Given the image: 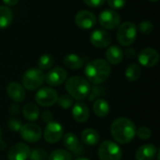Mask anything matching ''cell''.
Masks as SVG:
<instances>
[{"instance_id": "cell-1", "label": "cell", "mask_w": 160, "mask_h": 160, "mask_svg": "<svg viewBox=\"0 0 160 160\" xmlns=\"http://www.w3.org/2000/svg\"><path fill=\"white\" fill-rule=\"evenodd\" d=\"M136 131L135 124L127 117L115 119L111 126L112 137L119 144H127L132 142L136 136Z\"/></svg>"}, {"instance_id": "cell-2", "label": "cell", "mask_w": 160, "mask_h": 160, "mask_svg": "<svg viewBox=\"0 0 160 160\" xmlns=\"http://www.w3.org/2000/svg\"><path fill=\"white\" fill-rule=\"evenodd\" d=\"M84 74L88 82L94 84H100L110 77L111 66L104 59H95L86 65Z\"/></svg>"}, {"instance_id": "cell-3", "label": "cell", "mask_w": 160, "mask_h": 160, "mask_svg": "<svg viewBox=\"0 0 160 160\" xmlns=\"http://www.w3.org/2000/svg\"><path fill=\"white\" fill-rule=\"evenodd\" d=\"M66 90L68 95L78 101L83 100L88 98L91 91L90 82L81 76H73L67 80L66 82Z\"/></svg>"}, {"instance_id": "cell-4", "label": "cell", "mask_w": 160, "mask_h": 160, "mask_svg": "<svg viewBox=\"0 0 160 160\" xmlns=\"http://www.w3.org/2000/svg\"><path fill=\"white\" fill-rule=\"evenodd\" d=\"M45 81V74L42 70L39 68H30L27 71L24 72L22 82L23 88L34 91L36 89H38Z\"/></svg>"}, {"instance_id": "cell-5", "label": "cell", "mask_w": 160, "mask_h": 160, "mask_svg": "<svg viewBox=\"0 0 160 160\" xmlns=\"http://www.w3.org/2000/svg\"><path fill=\"white\" fill-rule=\"evenodd\" d=\"M122 156L121 147L114 142L105 141L98 147L99 160H121Z\"/></svg>"}, {"instance_id": "cell-6", "label": "cell", "mask_w": 160, "mask_h": 160, "mask_svg": "<svg viewBox=\"0 0 160 160\" xmlns=\"http://www.w3.org/2000/svg\"><path fill=\"white\" fill-rule=\"evenodd\" d=\"M137 37V26L131 22H126L119 25L117 30V40L123 46L132 44Z\"/></svg>"}, {"instance_id": "cell-7", "label": "cell", "mask_w": 160, "mask_h": 160, "mask_svg": "<svg viewBox=\"0 0 160 160\" xmlns=\"http://www.w3.org/2000/svg\"><path fill=\"white\" fill-rule=\"evenodd\" d=\"M58 94L52 87H42L35 95L36 102L41 107H51L57 102Z\"/></svg>"}, {"instance_id": "cell-8", "label": "cell", "mask_w": 160, "mask_h": 160, "mask_svg": "<svg viewBox=\"0 0 160 160\" xmlns=\"http://www.w3.org/2000/svg\"><path fill=\"white\" fill-rule=\"evenodd\" d=\"M64 134V128L63 126L55 121H52L48 123L44 129V140L48 143H56L62 138Z\"/></svg>"}, {"instance_id": "cell-9", "label": "cell", "mask_w": 160, "mask_h": 160, "mask_svg": "<svg viewBox=\"0 0 160 160\" xmlns=\"http://www.w3.org/2000/svg\"><path fill=\"white\" fill-rule=\"evenodd\" d=\"M100 25L108 30H113L120 25V15L113 9L103 10L98 17Z\"/></svg>"}, {"instance_id": "cell-10", "label": "cell", "mask_w": 160, "mask_h": 160, "mask_svg": "<svg viewBox=\"0 0 160 160\" xmlns=\"http://www.w3.org/2000/svg\"><path fill=\"white\" fill-rule=\"evenodd\" d=\"M20 134L23 141L30 142V143H35V142H38L41 139L42 130L39 126L33 124V123H28V124L22 125L20 130Z\"/></svg>"}, {"instance_id": "cell-11", "label": "cell", "mask_w": 160, "mask_h": 160, "mask_svg": "<svg viewBox=\"0 0 160 160\" xmlns=\"http://www.w3.org/2000/svg\"><path fill=\"white\" fill-rule=\"evenodd\" d=\"M30 147L22 142L13 144L8 152V160H27L30 157Z\"/></svg>"}, {"instance_id": "cell-12", "label": "cell", "mask_w": 160, "mask_h": 160, "mask_svg": "<svg viewBox=\"0 0 160 160\" xmlns=\"http://www.w3.org/2000/svg\"><path fill=\"white\" fill-rule=\"evenodd\" d=\"M75 23L81 29H91L97 23V17L89 10H81L75 16Z\"/></svg>"}, {"instance_id": "cell-13", "label": "cell", "mask_w": 160, "mask_h": 160, "mask_svg": "<svg viewBox=\"0 0 160 160\" xmlns=\"http://www.w3.org/2000/svg\"><path fill=\"white\" fill-rule=\"evenodd\" d=\"M139 63L145 68H153L159 61L158 52L153 48L143 49L138 55Z\"/></svg>"}, {"instance_id": "cell-14", "label": "cell", "mask_w": 160, "mask_h": 160, "mask_svg": "<svg viewBox=\"0 0 160 160\" xmlns=\"http://www.w3.org/2000/svg\"><path fill=\"white\" fill-rule=\"evenodd\" d=\"M90 42L93 46L102 49L108 47L112 42V36L108 31L103 29H97L91 33Z\"/></svg>"}, {"instance_id": "cell-15", "label": "cell", "mask_w": 160, "mask_h": 160, "mask_svg": "<svg viewBox=\"0 0 160 160\" xmlns=\"http://www.w3.org/2000/svg\"><path fill=\"white\" fill-rule=\"evenodd\" d=\"M67 77L68 73L63 68L55 67L51 68L45 75V81L51 86H58L67 80Z\"/></svg>"}, {"instance_id": "cell-16", "label": "cell", "mask_w": 160, "mask_h": 160, "mask_svg": "<svg viewBox=\"0 0 160 160\" xmlns=\"http://www.w3.org/2000/svg\"><path fill=\"white\" fill-rule=\"evenodd\" d=\"M63 144H64L65 148L67 149V151L72 152L76 156L81 155L83 152V148L80 142V140L73 133L68 132V133L65 134V136L63 137Z\"/></svg>"}, {"instance_id": "cell-17", "label": "cell", "mask_w": 160, "mask_h": 160, "mask_svg": "<svg viewBox=\"0 0 160 160\" xmlns=\"http://www.w3.org/2000/svg\"><path fill=\"white\" fill-rule=\"evenodd\" d=\"M71 113H72L74 120L80 124L85 123L88 120L89 114H90L87 105L83 103L82 101H77L76 103L73 104Z\"/></svg>"}, {"instance_id": "cell-18", "label": "cell", "mask_w": 160, "mask_h": 160, "mask_svg": "<svg viewBox=\"0 0 160 160\" xmlns=\"http://www.w3.org/2000/svg\"><path fill=\"white\" fill-rule=\"evenodd\" d=\"M7 94L14 102H22L25 99V91L22 84L16 82H9L7 86Z\"/></svg>"}, {"instance_id": "cell-19", "label": "cell", "mask_w": 160, "mask_h": 160, "mask_svg": "<svg viewBox=\"0 0 160 160\" xmlns=\"http://www.w3.org/2000/svg\"><path fill=\"white\" fill-rule=\"evenodd\" d=\"M158 154V149L154 144L147 143L142 145L135 154L136 160H154Z\"/></svg>"}, {"instance_id": "cell-20", "label": "cell", "mask_w": 160, "mask_h": 160, "mask_svg": "<svg viewBox=\"0 0 160 160\" xmlns=\"http://www.w3.org/2000/svg\"><path fill=\"white\" fill-rule=\"evenodd\" d=\"M124 58V52L122 49L118 46H111L106 51L107 62L112 65H117L122 62Z\"/></svg>"}, {"instance_id": "cell-21", "label": "cell", "mask_w": 160, "mask_h": 160, "mask_svg": "<svg viewBox=\"0 0 160 160\" xmlns=\"http://www.w3.org/2000/svg\"><path fill=\"white\" fill-rule=\"evenodd\" d=\"M81 139L83 144L87 146H95L99 142V134L94 128H86L82 132Z\"/></svg>"}, {"instance_id": "cell-22", "label": "cell", "mask_w": 160, "mask_h": 160, "mask_svg": "<svg viewBox=\"0 0 160 160\" xmlns=\"http://www.w3.org/2000/svg\"><path fill=\"white\" fill-rule=\"evenodd\" d=\"M22 115L26 120L30 122L37 121L39 117V109L36 104L32 102L26 103L22 108Z\"/></svg>"}, {"instance_id": "cell-23", "label": "cell", "mask_w": 160, "mask_h": 160, "mask_svg": "<svg viewBox=\"0 0 160 160\" xmlns=\"http://www.w3.org/2000/svg\"><path fill=\"white\" fill-rule=\"evenodd\" d=\"M93 111L94 113L98 116V117H106L109 112H110V105L109 103L103 99V98H98L97 100H95L94 104H93Z\"/></svg>"}, {"instance_id": "cell-24", "label": "cell", "mask_w": 160, "mask_h": 160, "mask_svg": "<svg viewBox=\"0 0 160 160\" xmlns=\"http://www.w3.org/2000/svg\"><path fill=\"white\" fill-rule=\"evenodd\" d=\"M64 65L69 68V69H79L83 66V60L81 56L75 54V53H70L65 56L64 58Z\"/></svg>"}, {"instance_id": "cell-25", "label": "cell", "mask_w": 160, "mask_h": 160, "mask_svg": "<svg viewBox=\"0 0 160 160\" xmlns=\"http://www.w3.org/2000/svg\"><path fill=\"white\" fill-rule=\"evenodd\" d=\"M12 22V11L8 7H0V29H5Z\"/></svg>"}, {"instance_id": "cell-26", "label": "cell", "mask_w": 160, "mask_h": 160, "mask_svg": "<svg viewBox=\"0 0 160 160\" xmlns=\"http://www.w3.org/2000/svg\"><path fill=\"white\" fill-rule=\"evenodd\" d=\"M142 74L141 67L138 64H131L126 69V78L129 82H136L140 79Z\"/></svg>"}, {"instance_id": "cell-27", "label": "cell", "mask_w": 160, "mask_h": 160, "mask_svg": "<svg viewBox=\"0 0 160 160\" xmlns=\"http://www.w3.org/2000/svg\"><path fill=\"white\" fill-rule=\"evenodd\" d=\"M48 160H72V155L67 150L57 149L50 154Z\"/></svg>"}, {"instance_id": "cell-28", "label": "cell", "mask_w": 160, "mask_h": 160, "mask_svg": "<svg viewBox=\"0 0 160 160\" xmlns=\"http://www.w3.org/2000/svg\"><path fill=\"white\" fill-rule=\"evenodd\" d=\"M54 64V58L51 54H43L39 57L38 66L39 69H51Z\"/></svg>"}, {"instance_id": "cell-29", "label": "cell", "mask_w": 160, "mask_h": 160, "mask_svg": "<svg viewBox=\"0 0 160 160\" xmlns=\"http://www.w3.org/2000/svg\"><path fill=\"white\" fill-rule=\"evenodd\" d=\"M29 160H48V154L42 148H35L31 150Z\"/></svg>"}, {"instance_id": "cell-30", "label": "cell", "mask_w": 160, "mask_h": 160, "mask_svg": "<svg viewBox=\"0 0 160 160\" xmlns=\"http://www.w3.org/2000/svg\"><path fill=\"white\" fill-rule=\"evenodd\" d=\"M57 103L62 109L68 110L73 106L74 101H73V98L69 95H62V96L58 97Z\"/></svg>"}, {"instance_id": "cell-31", "label": "cell", "mask_w": 160, "mask_h": 160, "mask_svg": "<svg viewBox=\"0 0 160 160\" xmlns=\"http://www.w3.org/2000/svg\"><path fill=\"white\" fill-rule=\"evenodd\" d=\"M136 135L141 139V140H149L152 136V131L149 128L147 127H141L137 129Z\"/></svg>"}, {"instance_id": "cell-32", "label": "cell", "mask_w": 160, "mask_h": 160, "mask_svg": "<svg viewBox=\"0 0 160 160\" xmlns=\"http://www.w3.org/2000/svg\"><path fill=\"white\" fill-rule=\"evenodd\" d=\"M22 127V121L16 118H11L8 120V128L9 130H11L12 132H20L21 128Z\"/></svg>"}, {"instance_id": "cell-33", "label": "cell", "mask_w": 160, "mask_h": 160, "mask_svg": "<svg viewBox=\"0 0 160 160\" xmlns=\"http://www.w3.org/2000/svg\"><path fill=\"white\" fill-rule=\"evenodd\" d=\"M154 29V24L150 21H142L139 24V30L145 35L150 34Z\"/></svg>"}, {"instance_id": "cell-34", "label": "cell", "mask_w": 160, "mask_h": 160, "mask_svg": "<svg viewBox=\"0 0 160 160\" xmlns=\"http://www.w3.org/2000/svg\"><path fill=\"white\" fill-rule=\"evenodd\" d=\"M108 4L113 9H120L125 7L126 0H108Z\"/></svg>"}, {"instance_id": "cell-35", "label": "cell", "mask_w": 160, "mask_h": 160, "mask_svg": "<svg viewBox=\"0 0 160 160\" xmlns=\"http://www.w3.org/2000/svg\"><path fill=\"white\" fill-rule=\"evenodd\" d=\"M106 0H83V2L91 8H98L101 7Z\"/></svg>"}, {"instance_id": "cell-36", "label": "cell", "mask_w": 160, "mask_h": 160, "mask_svg": "<svg viewBox=\"0 0 160 160\" xmlns=\"http://www.w3.org/2000/svg\"><path fill=\"white\" fill-rule=\"evenodd\" d=\"M41 119L44 123L48 124V123H51L52 121H53V115L50 111H44L41 113Z\"/></svg>"}, {"instance_id": "cell-37", "label": "cell", "mask_w": 160, "mask_h": 160, "mask_svg": "<svg viewBox=\"0 0 160 160\" xmlns=\"http://www.w3.org/2000/svg\"><path fill=\"white\" fill-rule=\"evenodd\" d=\"M8 112H9V113H10L11 115H13V116L19 114V112H20V107H19V105H18V104H11V105L9 106Z\"/></svg>"}, {"instance_id": "cell-38", "label": "cell", "mask_w": 160, "mask_h": 160, "mask_svg": "<svg viewBox=\"0 0 160 160\" xmlns=\"http://www.w3.org/2000/svg\"><path fill=\"white\" fill-rule=\"evenodd\" d=\"M3 2L7 6H15L19 2V0H3Z\"/></svg>"}, {"instance_id": "cell-39", "label": "cell", "mask_w": 160, "mask_h": 160, "mask_svg": "<svg viewBox=\"0 0 160 160\" xmlns=\"http://www.w3.org/2000/svg\"><path fill=\"white\" fill-rule=\"evenodd\" d=\"M126 52H127V55H128V57H134V55H133V54H136L133 49H130V50L128 49V50H127Z\"/></svg>"}, {"instance_id": "cell-40", "label": "cell", "mask_w": 160, "mask_h": 160, "mask_svg": "<svg viewBox=\"0 0 160 160\" xmlns=\"http://www.w3.org/2000/svg\"><path fill=\"white\" fill-rule=\"evenodd\" d=\"M75 160H90L89 158H77V159Z\"/></svg>"}, {"instance_id": "cell-41", "label": "cell", "mask_w": 160, "mask_h": 160, "mask_svg": "<svg viewBox=\"0 0 160 160\" xmlns=\"http://www.w3.org/2000/svg\"><path fill=\"white\" fill-rule=\"evenodd\" d=\"M1 138H2V130H1V128H0V141H1Z\"/></svg>"}, {"instance_id": "cell-42", "label": "cell", "mask_w": 160, "mask_h": 160, "mask_svg": "<svg viewBox=\"0 0 160 160\" xmlns=\"http://www.w3.org/2000/svg\"><path fill=\"white\" fill-rule=\"evenodd\" d=\"M149 1H152V2H158V1H159V0H149Z\"/></svg>"}]
</instances>
